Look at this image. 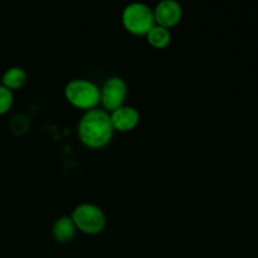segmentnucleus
<instances>
[{
  "mask_svg": "<svg viewBox=\"0 0 258 258\" xmlns=\"http://www.w3.org/2000/svg\"><path fill=\"white\" fill-rule=\"evenodd\" d=\"M77 135L81 143L90 149L107 146L115 135L110 112L102 107L85 111L77 123Z\"/></svg>",
  "mask_w": 258,
  "mask_h": 258,
  "instance_id": "obj_1",
  "label": "nucleus"
},
{
  "mask_svg": "<svg viewBox=\"0 0 258 258\" xmlns=\"http://www.w3.org/2000/svg\"><path fill=\"white\" fill-rule=\"evenodd\" d=\"M66 100L80 110L88 111L100 105V86L88 78H72L64 86Z\"/></svg>",
  "mask_w": 258,
  "mask_h": 258,
  "instance_id": "obj_2",
  "label": "nucleus"
},
{
  "mask_svg": "<svg viewBox=\"0 0 258 258\" xmlns=\"http://www.w3.org/2000/svg\"><path fill=\"white\" fill-rule=\"evenodd\" d=\"M70 216L75 222L77 231L88 236L100 234L107 224V217L103 209L91 202H82L77 204Z\"/></svg>",
  "mask_w": 258,
  "mask_h": 258,
  "instance_id": "obj_3",
  "label": "nucleus"
},
{
  "mask_svg": "<svg viewBox=\"0 0 258 258\" xmlns=\"http://www.w3.org/2000/svg\"><path fill=\"white\" fill-rule=\"evenodd\" d=\"M123 28L134 35H146L155 25L153 8L144 2H131L121 14Z\"/></svg>",
  "mask_w": 258,
  "mask_h": 258,
  "instance_id": "obj_4",
  "label": "nucleus"
},
{
  "mask_svg": "<svg viewBox=\"0 0 258 258\" xmlns=\"http://www.w3.org/2000/svg\"><path fill=\"white\" fill-rule=\"evenodd\" d=\"M127 83L120 76H111L106 78L100 87V103L107 112H112L120 106L125 105L127 98Z\"/></svg>",
  "mask_w": 258,
  "mask_h": 258,
  "instance_id": "obj_5",
  "label": "nucleus"
},
{
  "mask_svg": "<svg viewBox=\"0 0 258 258\" xmlns=\"http://www.w3.org/2000/svg\"><path fill=\"white\" fill-rule=\"evenodd\" d=\"M155 24L164 28L175 27L183 18V7L178 0H160L155 8H153Z\"/></svg>",
  "mask_w": 258,
  "mask_h": 258,
  "instance_id": "obj_6",
  "label": "nucleus"
},
{
  "mask_svg": "<svg viewBox=\"0 0 258 258\" xmlns=\"http://www.w3.org/2000/svg\"><path fill=\"white\" fill-rule=\"evenodd\" d=\"M110 117L115 131L121 133L134 130L140 122V112L138 108L126 103L110 112Z\"/></svg>",
  "mask_w": 258,
  "mask_h": 258,
  "instance_id": "obj_7",
  "label": "nucleus"
},
{
  "mask_svg": "<svg viewBox=\"0 0 258 258\" xmlns=\"http://www.w3.org/2000/svg\"><path fill=\"white\" fill-rule=\"evenodd\" d=\"M76 233H77V227L68 214L58 217L53 222L52 236L58 243H70L76 237Z\"/></svg>",
  "mask_w": 258,
  "mask_h": 258,
  "instance_id": "obj_8",
  "label": "nucleus"
},
{
  "mask_svg": "<svg viewBox=\"0 0 258 258\" xmlns=\"http://www.w3.org/2000/svg\"><path fill=\"white\" fill-rule=\"evenodd\" d=\"M27 71H25L24 68L19 67V66H12V67L7 68V70L4 71V73L2 75L0 85L9 88L10 91H15L20 90V88L27 83Z\"/></svg>",
  "mask_w": 258,
  "mask_h": 258,
  "instance_id": "obj_9",
  "label": "nucleus"
},
{
  "mask_svg": "<svg viewBox=\"0 0 258 258\" xmlns=\"http://www.w3.org/2000/svg\"><path fill=\"white\" fill-rule=\"evenodd\" d=\"M145 37L149 44L154 48H158V49H163V48L168 47L171 43V38H173L170 29L158 24L154 25Z\"/></svg>",
  "mask_w": 258,
  "mask_h": 258,
  "instance_id": "obj_10",
  "label": "nucleus"
},
{
  "mask_svg": "<svg viewBox=\"0 0 258 258\" xmlns=\"http://www.w3.org/2000/svg\"><path fill=\"white\" fill-rule=\"evenodd\" d=\"M8 127H9V131L13 135H25L30 128V117L23 112L15 113V115H13L12 117H10Z\"/></svg>",
  "mask_w": 258,
  "mask_h": 258,
  "instance_id": "obj_11",
  "label": "nucleus"
},
{
  "mask_svg": "<svg viewBox=\"0 0 258 258\" xmlns=\"http://www.w3.org/2000/svg\"><path fill=\"white\" fill-rule=\"evenodd\" d=\"M14 103V92L9 88L0 85V116L5 115L10 111Z\"/></svg>",
  "mask_w": 258,
  "mask_h": 258,
  "instance_id": "obj_12",
  "label": "nucleus"
}]
</instances>
